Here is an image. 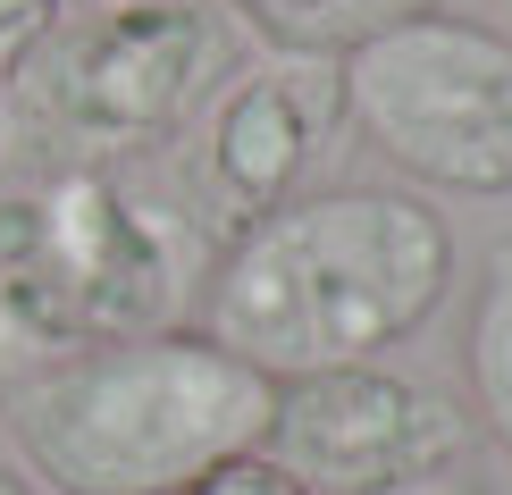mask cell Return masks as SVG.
I'll use <instances>...</instances> for the list:
<instances>
[{"mask_svg":"<svg viewBox=\"0 0 512 495\" xmlns=\"http://www.w3.org/2000/svg\"><path fill=\"white\" fill-rule=\"evenodd\" d=\"M454 286V235L429 202L378 185L294 193L227 235L202 286V336L261 378H311L378 361L429 328Z\"/></svg>","mask_w":512,"mask_h":495,"instance_id":"1","label":"cell"},{"mask_svg":"<svg viewBox=\"0 0 512 495\" xmlns=\"http://www.w3.org/2000/svg\"><path fill=\"white\" fill-rule=\"evenodd\" d=\"M277 378L202 328L42 361L9 386V428L51 495H185L219 462L261 454Z\"/></svg>","mask_w":512,"mask_h":495,"instance_id":"2","label":"cell"},{"mask_svg":"<svg viewBox=\"0 0 512 495\" xmlns=\"http://www.w3.org/2000/svg\"><path fill=\"white\" fill-rule=\"evenodd\" d=\"M194 277H210L194 210L143 193L110 160H42L0 193V311L42 361L177 328Z\"/></svg>","mask_w":512,"mask_h":495,"instance_id":"3","label":"cell"},{"mask_svg":"<svg viewBox=\"0 0 512 495\" xmlns=\"http://www.w3.org/2000/svg\"><path fill=\"white\" fill-rule=\"evenodd\" d=\"M17 101L59 160H118L168 143L236 76V26L219 9H93L17 68Z\"/></svg>","mask_w":512,"mask_h":495,"instance_id":"4","label":"cell"},{"mask_svg":"<svg viewBox=\"0 0 512 495\" xmlns=\"http://www.w3.org/2000/svg\"><path fill=\"white\" fill-rule=\"evenodd\" d=\"M345 118L437 193H512V42L429 9L345 51Z\"/></svg>","mask_w":512,"mask_h":495,"instance_id":"5","label":"cell"},{"mask_svg":"<svg viewBox=\"0 0 512 495\" xmlns=\"http://www.w3.org/2000/svg\"><path fill=\"white\" fill-rule=\"evenodd\" d=\"M345 126V59L269 51L202 101L185 143V210L202 235H244L252 219L311 193Z\"/></svg>","mask_w":512,"mask_h":495,"instance_id":"6","label":"cell"},{"mask_svg":"<svg viewBox=\"0 0 512 495\" xmlns=\"http://www.w3.org/2000/svg\"><path fill=\"white\" fill-rule=\"evenodd\" d=\"M462 445H471V420L437 386L403 378L387 361H345V370L277 378L261 454L311 495H370L420 479V470H454Z\"/></svg>","mask_w":512,"mask_h":495,"instance_id":"7","label":"cell"},{"mask_svg":"<svg viewBox=\"0 0 512 495\" xmlns=\"http://www.w3.org/2000/svg\"><path fill=\"white\" fill-rule=\"evenodd\" d=\"M227 9H244L277 51L345 59V51H361V42L412 26V17H429L437 0H227Z\"/></svg>","mask_w":512,"mask_h":495,"instance_id":"8","label":"cell"},{"mask_svg":"<svg viewBox=\"0 0 512 495\" xmlns=\"http://www.w3.org/2000/svg\"><path fill=\"white\" fill-rule=\"evenodd\" d=\"M462 370H471V412L512 454V244L487 252L479 303H471V336H462Z\"/></svg>","mask_w":512,"mask_h":495,"instance_id":"9","label":"cell"},{"mask_svg":"<svg viewBox=\"0 0 512 495\" xmlns=\"http://www.w3.org/2000/svg\"><path fill=\"white\" fill-rule=\"evenodd\" d=\"M59 17H68V0H0V84L59 34Z\"/></svg>","mask_w":512,"mask_h":495,"instance_id":"10","label":"cell"},{"mask_svg":"<svg viewBox=\"0 0 512 495\" xmlns=\"http://www.w3.org/2000/svg\"><path fill=\"white\" fill-rule=\"evenodd\" d=\"M185 495H311L303 479H286L269 454H236V462H219L210 479H194Z\"/></svg>","mask_w":512,"mask_h":495,"instance_id":"11","label":"cell"},{"mask_svg":"<svg viewBox=\"0 0 512 495\" xmlns=\"http://www.w3.org/2000/svg\"><path fill=\"white\" fill-rule=\"evenodd\" d=\"M34 370H42V344H34L26 328H17L9 311H0V395H9L17 378H34Z\"/></svg>","mask_w":512,"mask_h":495,"instance_id":"12","label":"cell"},{"mask_svg":"<svg viewBox=\"0 0 512 495\" xmlns=\"http://www.w3.org/2000/svg\"><path fill=\"white\" fill-rule=\"evenodd\" d=\"M370 495H487V487L462 479V462H454V470H420V479H395V487H370Z\"/></svg>","mask_w":512,"mask_h":495,"instance_id":"13","label":"cell"},{"mask_svg":"<svg viewBox=\"0 0 512 495\" xmlns=\"http://www.w3.org/2000/svg\"><path fill=\"white\" fill-rule=\"evenodd\" d=\"M93 9H219V0H93Z\"/></svg>","mask_w":512,"mask_h":495,"instance_id":"14","label":"cell"},{"mask_svg":"<svg viewBox=\"0 0 512 495\" xmlns=\"http://www.w3.org/2000/svg\"><path fill=\"white\" fill-rule=\"evenodd\" d=\"M0 495H51V487H42V479H26V470H9V462H0Z\"/></svg>","mask_w":512,"mask_h":495,"instance_id":"15","label":"cell"},{"mask_svg":"<svg viewBox=\"0 0 512 495\" xmlns=\"http://www.w3.org/2000/svg\"><path fill=\"white\" fill-rule=\"evenodd\" d=\"M0 143H9V84H0Z\"/></svg>","mask_w":512,"mask_h":495,"instance_id":"16","label":"cell"}]
</instances>
